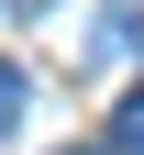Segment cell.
<instances>
[{"instance_id":"6da1fadb","label":"cell","mask_w":144,"mask_h":155,"mask_svg":"<svg viewBox=\"0 0 144 155\" xmlns=\"http://www.w3.org/2000/svg\"><path fill=\"white\" fill-rule=\"evenodd\" d=\"M22 111H33V78H22V67H11V55H0V133L22 122Z\"/></svg>"},{"instance_id":"7a4b0ae2","label":"cell","mask_w":144,"mask_h":155,"mask_svg":"<svg viewBox=\"0 0 144 155\" xmlns=\"http://www.w3.org/2000/svg\"><path fill=\"white\" fill-rule=\"evenodd\" d=\"M111 155H144V89H133V100L111 111Z\"/></svg>"},{"instance_id":"3957f363","label":"cell","mask_w":144,"mask_h":155,"mask_svg":"<svg viewBox=\"0 0 144 155\" xmlns=\"http://www.w3.org/2000/svg\"><path fill=\"white\" fill-rule=\"evenodd\" d=\"M11 11H55V0H11Z\"/></svg>"},{"instance_id":"277c9868","label":"cell","mask_w":144,"mask_h":155,"mask_svg":"<svg viewBox=\"0 0 144 155\" xmlns=\"http://www.w3.org/2000/svg\"><path fill=\"white\" fill-rule=\"evenodd\" d=\"M67 155H111V144H67Z\"/></svg>"}]
</instances>
